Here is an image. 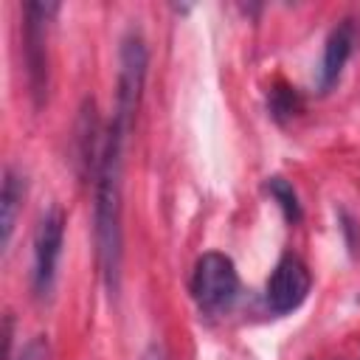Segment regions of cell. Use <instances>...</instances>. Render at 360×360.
<instances>
[{
	"label": "cell",
	"instance_id": "6da1fadb",
	"mask_svg": "<svg viewBox=\"0 0 360 360\" xmlns=\"http://www.w3.org/2000/svg\"><path fill=\"white\" fill-rule=\"evenodd\" d=\"M127 129L110 121L104 132L101 160L96 169V248L107 290L115 295L121 281V166Z\"/></svg>",
	"mask_w": 360,
	"mask_h": 360
},
{
	"label": "cell",
	"instance_id": "7a4b0ae2",
	"mask_svg": "<svg viewBox=\"0 0 360 360\" xmlns=\"http://www.w3.org/2000/svg\"><path fill=\"white\" fill-rule=\"evenodd\" d=\"M59 11L56 3H28L22 22V56L28 70V87L39 107L48 93V22Z\"/></svg>",
	"mask_w": 360,
	"mask_h": 360
},
{
	"label": "cell",
	"instance_id": "3957f363",
	"mask_svg": "<svg viewBox=\"0 0 360 360\" xmlns=\"http://www.w3.org/2000/svg\"><path fill=\"white\" fill-rule=\"evenodd\" d=\"M191 292L197 304L208 312L228 309L239 292V276L233 262L225 253H202L194 264V278H191Z\"/></svg>",
	"mask_w": 360,
	"mask_h": 360
},
{
	"label": "cell",
	"instance_id": "277c9868",
	"mask_svg": "<svg viewBox=\"0 0 360 360\" xmlns=\"http://www.w3.org/2000/svg\"><path fill=\"white\" fill-rule=\"evenodd\" d=\"M121 68H118V93H115V112L112 121L121 129H132L141 93H143V79H146V48L138 34H127L121 42Z\"/></svg>",
	"mask_w": 360,
	"mask_h": 360
},
{
	"label": "cell",
	"instance_id": "5b68a950",
	"mask_svg": "<svg viewBox=\"0 0 360 360\" xmlns=\"http://www.w3.org/2000/svg\"><path fill=\"white\" fill-rule=\"evenodd\" d=\"M65 239V214L62 208H48L34 233V292L37 298H48L56 284V267L62 256Z\"/></svg>",
	"mask_w": 360,
	"mask_h": 360
},
{
	"label": "cell",
	"instance_id": "8992f818",
	"mask_svg": "<svg viewBox=\"0 0 360 360\" xmlns=\"http://www.w3.org/2000/svg\"><path fill=\"white\" fill-rule=\"evenodd\" d=\"M309 295V270L298 256H284L267 278V307L276 315L292 312Z\"/></svg>",
	"mask_w": 360,
	"mask_h": 360
},
{
	"label": "cell",
	"instance_id": "52a82bcc",
	"mask_svg": "<svg viewBox=\"0 0 360 360\" xmlns=\"http://www.w3.org/2000/svg\"><path fill=\"white\" fill-rule=\"evenodd\" d=\"M352 53V22L343 20L326 39V48H323V62H321V76H318V87L321 93H329L340 73H343V65Z\"/></svg>",
	"mask_w": 360,
	"mask_h": 360
},
{
	"label": "cell",
	"instance_id": "ba28073f",
	"mask_svg": "<svg viewBox=\"0 0 360 360\" xmlns=\"http://www.w3.org/2000/svg\"><path fill=\"white\" fill-rule=\"evenodd\" d=\"M22 197H25V177L17 169H6V174H3V194H0L3 248L11 245V233H14V222H17V211H20Z\"/></svg>",
	"mask_w": 360,
	"mask_h": 360
},
{
	"label": "cell",
	"instance_id": "9c48e42d",
	"mask_svg": "<svg viewBox=\"0 0 360 360\" xmlns=\"http://www.w3.org/2000/svg\"><path fill=\"white\" fill-rule=\"evenodd\" d=\"M264 188H267L270 197L281 205V211H284V217H287L290 222H298V219H301V202H298V194H295V188H292L284 177H270Z\"/></svg>",
	"mask_w": 360,
	"mask_h": 360
},
{
	"label": "cell",
	"instance_id": "30bf717a",
	"mask_svg": "<svg viewBox=\"0 0 360 360\" xmlns=\"http://www.w3.org/2000/svg\"><path fill=\"white\" fill-rule=\"evenodd\" d=\"M295 110H298V96H295V90H290V87H276V90L270 93V112H273V118L287 121Z\"/></svg>",
	"mask_w": 360,
	"mask_h": 360
},
{
	"label": "cell",
	"instance_id": "8fae6325",
	"mask_svg": "<svg viewBox=\"0 0 360 360\" xmlns=\"http://www.w3.org/2000/svg\"><path fill=\"white\" fill-rule=\"evenodd\" d=\"M20 360H48V343H45L42 338H39V340H31V343L22 349Z\"/></svg>",
	"mask_w": 360,
	"mask_h": 360
}]
</instances>
